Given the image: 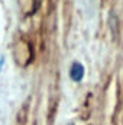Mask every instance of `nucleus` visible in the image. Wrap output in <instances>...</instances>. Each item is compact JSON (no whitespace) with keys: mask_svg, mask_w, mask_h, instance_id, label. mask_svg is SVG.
I'll return each instance as SVG.
<instances>
[{"mask_svg":"<svg viewBox=\"0 0 123 125\" xmlns=\"http://www.w3.org/2000/svg\"><path fill=\"white\" fill-rule=\"evenodd\" d=\"M70 77L74 82H81L84 77V67L80 62H72L71 68H70Z\"/></svg>","mask_w":123,"mask_h":125,"instance_id":"f257e3e1","label":"nucleus"},{"mask_svg":"<svg viewBox=\"0 0 123 125\" xmlns=\"http://www.w3.org/2000/svg\"><path fill=\"white\" fill-rule=\"evenodd\" d=\"M3 61H4V60L1 58V60H0V68H1V65H3Z\"/></svg>","mask_w":123,"mask_h":125,"instance_id":"f03ea898","label":"nucleus"},{"mask_svg":"<svg viewBox=\"0 0 123 125\" xmlns=\"http://www.w3.org/2000/svg\"><path fill=\"white\" fill-rule=\"evenodd\" d=\"M68 125H74V124H72V122H71V124H68Z\"/></svg>","mask_w":123,"mask_h":125,"instance_id":"7ed1b4c3","label":"nucleus"}]
</instances>
